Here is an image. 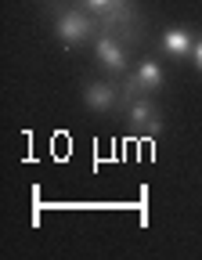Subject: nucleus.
<instances>
[{"instance_id":"nucleus-1","label":"nucleus","mask_w":202,"mask_h":260,"mask_svg":"<svg viewBox=\"0 0 202 260\" xmlns=\"http://www.w3.org/2000/svg\"><path fill=\"white\" fill-rule=\"evenodd\" d=\"M97 32H101V22L90 15V11H83L80 4H61V8H54V37L61 40V44H69V47H80V44H90V40H97Z\"/></svg>"},{"instance_id":"nucleus-2","label":"nucleus","mask_w":202,"mask_h":260,"mask_svg":"<svg viewBox=\"0 0 202 260\" xmlns=\"http://www.w3.org/2000/svg\"><path fill=\"white\" fill-rule=\"evenodd\" d=\"M162 83H166V73H162V65H159L155 58L138 61V69L123 80V105L133 102V98H152Z\"/></svg>"},{"instance_id":"nucleus-3","label":"nucleus","mask_w":202,"mask_h":260,"mask_svg":"<svg viewBox=\"0 0 202 260\" xmlns=\"http://www.w3.org/2000/svg\"><path fill=\"white\" fill-rule=\"evenodd\" d=\"M97 22H101V32H112V37H119L123 44H133V40L141 37V11H138L133 0H126V4L105 11Z\"/></svg>"},{"instance_id":"nucleus-4","label":"nucleus","mask_w":202,"mask_h":260,"mask_svg":"<svg viewBox=\"0 0 202 260\" xmlns=\"http://www.w3.org/2000/svg\"><path fill=\"white\" fill-rule=\"evenodd\" d=\"M123 109H126V126H130L133 138H152L162 130V112L152 98H133Z\"/></svg>"},{"instance_id":"nucleus-5","label":"nucleus","mask_w":202,"mask_h":260,"mask_svg":"<svg viewBox=\"0 0 202 260\" xmlns=\"http://www.w3.org/2000/svg\"><path fill=\"white\" fill-rule=\"evenodd\" d=\"M94 58L105 73L112 76H126V65H130V44H123L119 37H112V32H97L94 40Z\"/></svg>"},{"instance_id":"nucleus-6","label":"nucleus","mask_w":202,"mask_h":260,"mask_svg":"<svg viewBox=\"0 0 202 260\" xmlns=\"http://www.w3.org/2000/svg\"><path fill=\"white\" fill-rule=\"evenodd\" d=\"M83 105L90 112H112L123 105V87H116L112 80H90L83 83Z\"/></svg>"},{"instance_id":"nucleus-7","label":"nucleus","mask_w":202,"mask_h":260,"mask_svg":"<svg viewBox=\"0 0 202 260\" xmlns=\"http://www.w3.org/2000/svg\"><path fill=\"white\" fill-rule=\"evenodd\" d=\"M159 47H162V54H170V58H191L195 54V37L188 29H166L159 37Z\"/></svg>"},{"instance_id":"nucleus-8","label":"nucleus","mask_w":202,"mask_h":260,"mask_svg":"<svg viewBox=\"0 0 202 260\" xmlns=\"http://www.w3.org/2000/svg\"><path fill=\"white\" fill-rule=\"evenodd\" d=\"M73 4H80L83 11H90L94 18H101L105 11H112V8H119V4H126V0H73Z\"/></svg>"},{"instance_id":"nucleus-9","label":"nucleus","mask_w":202,"mask_h":260,"mask_svg":"<svg viewBox=\"0 0 202 260\" xmlns=\"http://www.w3.org/2000/svg\"><path fill=\"white\" fill-rule=\"evenodd\" d=\"M191 58H195V65H198V73H202V40H195V54H191Z\"/></svg>"}]
</instances>
